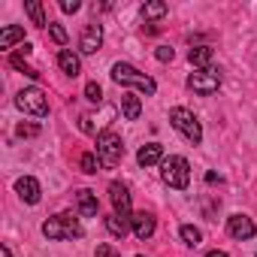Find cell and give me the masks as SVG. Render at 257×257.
Wrapping results in <instances>:
<instances>
[{"instance_id": "6da1fadb", "label": "cell", "mask_w": 257, "mask_h": 257, "mask_svg": "<svg viewBox=\"0 0 257 257\" xmlns=\"http://www.w3.org/2000/svg\"><path fill=\"white\" fill-rule=\"evenodd\" d=\"M170 124L176 127V131H179L191 146H200V143H203V127H200V121H197V115H194L191 109H185V106L170 109Z\"/></svg>"}, {"instance_id": "7a4b0ae2", "label": "cell", "mask_w": 257, "mask_h": 257, "mask_svg": "<svg viewBox=\"0 0 257 257\" xmlns=\"http://www.w3.org/2000/svg\"><path fill=\"white\" fill-rule=\"evenodd\" d=\"M112 82H118V85H134V88H140L143 94H155V91H158V85H155L152 76L140 73L134 64H124V61H118V64L112 67Z\"/></svg>"}, {"instance_id": "3957f363", "label": "cell", "mask_w": 257, "mask_h": 257, "mask_svg": "<svg viewBox=\"0 0 257 257\" xmlns=\"http://www.w3.org/2000/svg\"><path fill=\"white\" fill-rule=\"evenodd\" d=\"M161 179H164L170 188L185 191L188 182H191V164H188L182 155H170V158H164V164H161Z\"/></svg>"}, {"instance_id": "277c9868", "label": "cell", "mask_w": 257, "mask_h": 257, "mask_svg": "<svg viewBox=\"0 0 257 257\" xmlns=\"http://www.w3.org/2000/svg\"><path fill=\"white\" fill-rule=\"evenodd\" d=\"M43 236L46 239H79L82 236V224L70 212H61V215L43 221Z\"/></svg>"}, {"instance_id": "5b68a950", "label": "cell", "mask_w": 257, "mask_h": 257, "mask_svg": "<svg viewBox=\"0 0 257 257\" xmlns=\"http://www.w3.org/2000/svg\"><path fill=\"white\" fill-rule=\"evenodd\" d=\"M97 158H100V164H103L106 170L118 167L121 158H124V143H121V137L112 134V131L97 134Z\"/></svg>"}, {"instance_id": "8992f818", "label": "cell", "mask_w": 257, "mask_h": 257, "mask_svg": "<svg viewBox=\"0 0 257 257\" xmlns=\"http://www.w3.org/2000/svg\"><path fill=\"white\" fill-rule=\"evenodd\" d=\"M16 106H19L22 112H28V115H37V118H46V115H49V100H46V94H43L40 88H25V91H19Z\"/></svg>"}, {"instance_id": "52a82bcc", "label": "cell", "mask_w": 257, "mask_h": 257, "mask_svg": "<svg viewBox=\"0 0 257 257\" xmlns=\"http://www.w3.org/2000/svg\"><path fill=\"white\" fill-rule=\"evenodd\" d=\"M188 88H191L194 94H203V97H209V94H215V91L221 88V73H218L215 67L197 70V73H191V76H188Z\"/></svg>"}, {"instance_id": "ba28073f", "label": "cell", "mask_w": 257, "mask_h": 257, "mask_svg": "<svg viewBox=\"0 0 257 257\" xmlns=\"http://www.w3.org/2000/svg\"><path fill=\"white\" fill-rule=\"evenodd\" d=\"M109 200H112L115 215H121V218H134V212H131V191H127V185L112 182V185H109Z\"/></svg>"}, {"instance_id": "9c48e42d", "label": "cell", "mask_w": 257, "mask_h": 257, "mask_svg": "<svg viewBox=\"0 0 257 257\" xmlns=\"http://www.w3.org/2000/svg\"><path fill=\"white\" fill-rule=\"evenodd\" d=\"M100 46H103V28H100L97 22H91V25L82 31V40H79V52H82V55H94Z\"/></svg>"}, {"instance_id": "30bf717a", "label": "cell", "mask_w": 257, "mask_h": 257, "mask_svg": "<svg viewBox=\"0 0 257 257\" xmlns=\"http://www.w3.org/2000/svg\"><path fill=\"white\" fill-rule=\"evenodd\" d=\"M227 233L233 239H251L257 233V227H254V221L248 215H230L227 218Z\"/></svg>"}, {"instance_id": "8fae6325", "label": "cell", "mask_w": 257, "mask_h": 257, "mask_svg": "<svg viewBox=\"0 0 257 257\" xmlns=\"http://www.w3.org/2000/svg\"><path fill=\"white\" fill-rule=\"evenodd\" d=\"M16 194H19L25 203H31V206H37V203H40V197H43L40 182H37L34 176H22V179L16 182Z\"/></svg>"}, {"instance_id": "7c38bea8", "label": "cell", "mask_w": 257, "mask_h": 257, "mask_svg": "<svg viewBox=\"0 0 257 257\" xmlns=\"http://www.w3.org/2000/svg\"><path fill=\"white\" fill-rule=\"evenodd\" d=\"M137 164L140 167H155V164H164V146L161 143H149L137 152Z\"/></svg>"}, {"instance_id": "4fadbf2b", "label": "cell", "mask_w": 257, "mask_h": 257, "mask_svg": "<svg viewBox=\"0 0 257 257\" xmlns=\"http://www.w3.org/2000/svg\"><path fill=\"white\" fill-rule=\"evenodd\" d=\"M131 227H134L137 239H152V233H155V215L152 212H137L131 218Z\"/></svg>"}, {"instance_id": "5bb4252c", "label": "cell", "mask_w": 257, "mask_h": 257, "mask_svg": "<svg viewBox=\"0 0 257 257\" xmlns=\"http://www.w3.org/2000/svg\"><path fill=\"white\" fill-rule=\"evenodd\" d=\"M76 203H79V212H82L85 218H94V215H97V209H100L97 194H94V191H88V188L76 191Z\"/></svg>"}, {"instance_id": "9a60e30c", "label": "cell", "mask_w": 257, "mask_h": 257, "mask_svg": "<svg viewBox=\"0 0 257 257\" xmlns=\"http://www.w3.org/2000/svg\"><path fill=\"white\" fill-rule=\"evenodd\" d=\"M58 67H61L67 76H79V73H82V61H79V55H73L70 49H61V55H58Z\"/></svg>"}, {"instance_id": "2e32d148", "label": "cell", "mask_w": 257, "mask_h": 257, "mask_svg": "<svg viewBox=\"0 0 257 257\" xmlns=\"http://www.w3.org/2000/svg\"><path fill=\"white\" fill-rule=\"evenodd\" d=\"M106 230H109L115 239H124L134 227H131V218H121V215H115V212H112V215L106 218Z\"/></svg>"}, {"instance_id": "e0dca14e", "label": "cell", "mask_w": 257, "mask_h": 257, "mask_svg": "<svg viewBox=\"0 0 257 257\" xmlns=\"http://www.w3.org/2000/svg\"><path fill=\"white\" fill-rule=\"evenodd\" d=\"M16 43H22V46H25V28L10 25V28L0 31V49H13Z\"/></svg>"}, {"instance_id": "ac0fdd59", "label": "cell", "mask_w": 257, "mask_h": 257, "mask_svg": "<svg viewBox=\"0 0 257 257\" xmlns=\"http://www.w3.org/2000/svg\"><path fill=\"white\" fill-rule=\"evenodd\" d=\"M212 58H215V49H212V46H194V49L188 52V61H191L194 67H203V70L212 64Z\"/></svg>"}, {"instance_id": "d6986e66", "label": "cell", "mask_w": 257, "mask_h": 257, "mask_svg": "<svg viewBox=\"0 0 257 257\" xmlns=\"http://www.w3.org/2000/svg\"><path fill=\"white\" fill-rule=\"evenodd\" d=\"M121 112H124V118H127V121H137V118H140V112H143L140 97H137V94H121Z\"/></svg>"}, {"instance_id": "ffe728a7", "label": "cell", "mask_w": 257, "mask_h": 257, "mask_svg": "<svg viewBox=\"0 0 257 257\" xmlns=\"http://www.w3.org/2000/svg\"><path fill=\"white\" fill-rule=\"evenodd\" d=\"M167 13H170V7L164 4V0H152V4L143 7V19H146V22H158V19H164Z\"/></svg>"}, {"instance_id": "44dd1931", "label": "cell", "mask_w": 257, "mask_h": 257, "mask_svg": "<svg viewBox=\"0 0 257 257\" xmlns=\"http://www.w3.org/2000/svg\"><path fill=\"white\" fill-rule=\"evenodd\" d=\"M25 13L31 16V22L37 25V28H46L49 22H46V13H43V4L40 0H25Z\"/></svg>"}, {"instance_id": "7402d4cb", "label": "cell", "mask_w": 257, "mask_h": 257, "mask_svg": "<svg viewBox=\"0 0 257 257\" xmlns=\"http://www.w3.org/2000/svg\"><path fill=\"white\" fill-rule=\"evenodd\" d=\"M179 236H182V239H185V245H191V248L203 242V233H200V230H197L194 224H182V230H179Z\"/></svg>"}, {"instance_id": "603a6c76", "label": "cell", "mask_w": 257, "mask_h": 257, "mask_svg": "<svg viewBox=\"0 0 257 257\" xmlns=\"http://www.w3.org/2000/svg\"><path fill=\"white\" fill-rule=\"evenodd\" d=\"M79 167H82V173H88V176H94L103 164H100V158L97 155H91V152H85L82 155V161H79Z\"/></svg>"}, {"instance_id": "cb8c5ba5", "label": "cell", "mask_w": 257, "mask_h": 257, "mask_svg": "<svg viewBox=\"0 0 257 257\" xmlns=\"http://www.w3.org/2000/svg\"><path fill=\"white\" fill-rule=\"evenodd\" d=\"M10 64H13L16 70H22L25 76H31V79H40V70H34V67H28L22 55H10Z\"/></svg>"}, {"instance_id": "d4e9b609", "label": "cell", "mask_w": 257, "mask_h": 257, "mask_svg": "<svg viewBox=\"0 0 257 257\" xmlns=\"http://www.w3.org/2000/svg\"><path fill=\"white\" fill-rule=\"evenodd\" d=\"M16 137H40V124H19L16 127Z\"/></svg>"}, {"instance_id": "484cf974", "label": "cell", "mask_w": 257, "mask_h": 257, "mask_svg": "<svg viewBox=\"0 0 257 257\" xmlns=\"http://www.w3.org/2000/svg\"><path fill=\"white\" fill-rule=\"evenodd\" d=\"M49 34H52V40H55L58 46H67V31H64L61 25H52V22H49Z\"/></svg>"}, {"instance_id": "4316f807", "label": "cell", "mask_w": 257, "mask_h": 257, "mask_svg": "<svg viewBox=\"0 0 257 257\" xmlns=\"http://www.w3.org/2000/svg\"><path fill=\"white\" fill-rule=\"evenodd\" d=\"M85 97H88L91 103H100V100H103V91H100V85H97V82H88V85H85Z\"/></svg>"}, {"instance_id": "83f0119b", "label": "cell", "mask_w": 257, "mask_h": 257, "mask_svg": "<svg viewBox=\"0 0 257 257\" xmlns=\"http://www.w3.org/2000/svg\"><path fill=\"white\" fill-rule=\"evenodd\" d=\"M173 55H176V52H173L170 46H158V52H155V58H158V61H164V64H167V61H173Z\"/></svg>"}, {"instance_id": "f1b7e54d", "label": "cell", "mask_w": 257, "mask_h": 257, "mask_svg": "<svg viewBox=\"0 0 257 257\" xmlns=\"http://www.w3.org/2000/svg\"><path fill=\"white\" fill-rule=\"evenodd\" d=\"M97 257H121V254H118L109 242H103V245H97Z\"/></svg>"}, {"instance_id": "f546056e", "label": "cell", "mask_w": 257, "mask_h": 257, "mask_svg": "<svg viewBox=\"0 0 257 257\" xmlns=\"http://www.w3.org/2000/svg\"><path fill=\"white\" fill-rule=\"evenodd\" d=\"M79 7H82L79 0H61V10L64 13H79Z\"/></svg>"}, {"instance_id": "4dcf8cb0", "label": "cell", "mask_w": 257, "mask_h": 257, "mask_svg": "<svg viewBox=\"0 0 257 257\" xmlns=\"http://www.w3.org/2000/svg\"><path fill=\"white\" fill-rule=\"evenodd\" d=\"M0 257H13V251H10V245H0Z\"/></svg>"}, {"instance_id": "1f68e13d", "label": "cell", "mask_w": 257, "mask_h": 257, "mask_svg": "<svg viewBox=\"0 0 257 257\" xmlns=\"http://www.w3.org/2000/svg\"><path fill=\"white\" fill-rule=\"evenodd\" d=\"M206 257H230V254H227V251H209Z\"/></svg>"}, {"instance_id": "d6a6232c", "label": "cell", "mask_w": 257, "mask_h": 257, "mask_svg": "<svg viewBox=\"0 0 257 257\" xmlns=\"http://www.w3.org/2000/svg\"><path fill=\"white\" fill-rule=\"evenodd\" d=\"M137 257H143V254H137Z\"/></svg>"}]
</instances>
